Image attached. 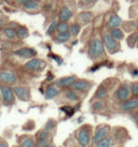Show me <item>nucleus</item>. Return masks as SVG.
<instances>
[{
    "instance_id": "1",
    "label": "nucleus",
    "mask_w": 138,
    "mask_h": 147,
    "mask_svg": "<svg viewBox=\"0 0 138 147\" xmlns=\"http://www.w3.org/2000/svg\"><path fill=\"white\" fill-rule=\"evenodd\" d=\"M104 43L99 39H94L90 42L89 54L92 58H99L104 54Z\"/></svg>"
},
{
    "instance_id": "2",
    "label": "nucleus",
    "mask_w": 138,
    "mask_h": 147,
    "mask_svg": "<svg viewBox=\"0 0 138 147\" xmlns=\"http://www.w3.org/2000/svg\"><path fill=\"white\" fill-rule=\"evenodd\" d=\"M103 43L105 45L108 52L111 53V54L116 53L120 49V45L118 41L114 39L110 33H105L103 35Z\"/></svg>"
},
{
    "instance_id": "3",
    "label": "nucleus",
    "mask_w": 138,
    "mask_h": 147,
    "mask_svg": "<svg viewBox=\"0 0 138 147\" xmlns=\"http://www.w3.org/2000/svg\"><path fill=\"white\" fill-rule=\"evenodd\" d=\"M131 92V85H124L118 88L116 92V96L121 102H124L129 99Z\"/></svg>"
},
{
    "instance_id": "4",
    "label": "nucleus",
    "mask_w": 138,
    "mask_h": 147,
    "mask_svg": "<svg viewBox=\"0 0 138 147\" xmlns=\"http://www.w3.org/2000/svg\"><path fill=\"white\" fill-rule=\"evenodd\" d=\"M0 90H1L3 100H4L5 103H7V104H12V103H13V101H14V94H13L12 90L7 85L1 86L0 87Z\"/></svg>"
},
{
    "instance_id": "5",
    "label": "nucleus",
    "mask_w": 138,
    "mask_h": 147,
    "mask_svg": "<svg viewBox=\"0 0 138 147\" xmlns=\"http://www.w3.org/2000/svg\"><path fill=\"white\" fill-rule=\"evenodd\" d=\"M120 108L124 111H134L138 109V99H128L121 103Z\"/></svg>"
},
{
    "instance_id": "6",
    "label": "nucleus",
    "mask_w": 138,
    "mask_h": 147,
    "mask_svg": "<svg viewBox=\"0 0 138 147\" xmlns=\"http://www.w3.org/2000/svg\"><path fill=\"white\" fill-rule=\"evenodd\" d=\"M12 91L19 99L27 101V100L29 98V91L27 88H25V87L16 86V87H14V88L12 89Z\"/></svg>"
},
{
    "instance_id": "7",
    "label": "nucleus",
    "mask_w": 138,
    "mask_h": 147,
    "mask_svg": "<svg viewBox=\"0 0 138 147\" xmlns=\"http://www.w3.org/2000/svg\"><path fill=\"white\" fill-rule=\"evenodd\" d=\"M14 54L19 57H22V58L29 59L35 57L37 55V51L33 48H20L18 50H16Z\"/></svg>"
},
{
    "instance_id": "8",
    "label": "nucleus",
    "mask_w": 138,
    "mask_h": 147,
    "mask_svg": "<svg viewBox=\"0 0 138 147\" xmlns=\"http://www.w3.org/2000/svg\"><path fill=\"white\" fill-rule=\"evenodd\" d=\"M44 65H46V63L44 62L42 59H33L31 61H29V62L26 63V68H28L29 70H31V71H37V70L41 69Z\"/></svg>"
},
{
    "instance_id": "9",
    "label": "nucleus",
    "mask_w": 138,
    "mask_h": 147,
    "mask_svg": "<svg viewBox=\"0 0 138 147\" xmlns=\"http://www.w3.org/2000/svg\"><path fill=\"white\" fill-rule=\"evenodd\" d=\"M108 132H109V126H103V127L97 129L95 136H94L93 142L97 144V143L99 141H101L102 139L106 138V136L108 135Z\"/></svg>"
},
{
    "instance_id": "10",
    "label": "nucleus",
    "mask_w": 138,
    "mask_h": 147,
    "mask_svg": "<svg viewBox=\"0 0 138 147\" xmlns=\"http://www.w3.org/2000/svg\"><path fill=\"white\" fill-rule=\"evenodd\" d=\"M78 140L82 146L85 147V146L88 145L89 142H90V135H89L88 130H86V129L80 130L79 135H78Z\"/></svg>"
},
{
    "instance_id": "11",
    "label": "nucleus",
    "mask_w": 138,
    "mask_h": 147,
    "mask_svg": "<svg viewBox=\"0 0 138 147\" xmlns=\"http://www.w3.org/2000/svg\"><path fill=\"white\" fill-rule=\"evenodd\" d=\"M0 80L2 82L8 83V84H12L16 81V76L14 74L11 72H1L0 73Z\"/></svg>"
},
{
    "instance_id": "12",
    "label": "nucleus",
    "mask_w": 138,
    "mask_h": 147,
    "mask_svg": "<svg viewBox=\"0 0 138 147\" xmlns=\"http://www.w3.org/2000/svg\"><path fill=\"white\" fill-rule=\"evenodd\" d=\"M75 81H76V76H65V78H63L59 80H57L55 82V84L60 87H68V86L73 85V83Z\"/></svg>"
},
{
    "instance_id": "13",
    "label": "nucleus",
    "mask_w": 138,
    "mask_h": 147,
    "mask_svg": "<svg viewBox=\"0 0 138 147\" xmlns=\"http://www.w3.org/2000/svg\"><path fill=\"white\" fill-rule=\"evenodd\" d=\"M73 89L76 90V91H86L87 89L90 87V83L86 80H83V79H80V80H77L73 83Z\"/></svg>"
},
{
    "instance_id": "14",
    "label": "nucleus",
    "mask_w": 138,
    "mask_h": 147,
    "mask_svg": "<svg viewBox=\"0 0 138 147\" xmlns=\"http://www.w3.org/2000/svg\"><path fill=\"white\" fill-rule=\"evenodd\" d=\"M71 17H72V11L71 9H70L68 7H63L62 9H61V11H60V14H59L60 21L67 22Z\"/></svg>"
},
{
    "instance_id": "15",
    "label": "nucleus",
    "mask_w": 138,
    "mask_h": 147,
    "mask_svg": "<svg viewBox=\"0 0 138 147\" xmlns=\"http://www.w3.org/2000/svg\"><path fill=\"white\" fill-rule=\"evenodd\" d=\"M122 25V19L117 14H113L111 16V18L109 19L108 22V26L110 28H118Z\"/></svg>"
},
{
    "instance_id": "16",
    "label": "nucleus",
    "mask_w": 138,
    "mask_h": 147,
    "mask_svg": "<svg viewBox=\"0 0 138 147\" xmlns=\"http://www.w3.org/2000/svg\"><path fill=\"white\" fill-rule=\"evenodd\" d=\"M110 34L112 35L114 39H116V41H122V40L125 38V34L124 32L118 28H111L110 30Z\"/></svg>"
},
{
    "instance_id": "17",
    "label": "nucleus",
    "mask_w": 138,
    "mask_h": 147,
    "mask_svg": "<svg viewBox=\"0 0 138 147\" xmlns=\"http://www.w3.org/2000/svg\"><path fill=\"white\" fill-rule=\"evenodd\" d=\"M59 94V90L54 86H48L46 91V99H53Z\"/></svg>"
},
{
    "instance_id": "18",
    "label": "nucleus",
    "mask_w": 138,
    "mask_h": 147,
    "mask_svg": "<svg viewBox=\"0 0 138 147\" xmlns=\"http://www.w3.org/2000/svg\"><path fill=\"white\" fill-rule=\"evenodd\" d=\"M137 41H138V33L133 32L132 34H130L129 37L127 38V45H129V47L133 48L136 46Z\"/></svg>"
},
{
    "instance_id": "19",
    "label": "nucleus",
    "mask_w": 138,
    "mask_h": 147,
    "mask_svg": "<svg viewBox=\"0 0 138 147\" xmlns=\"http://www.w3.org/2000/svg\"><path fill=\"white\" fill-rule=\"evenodd\" d=\"M93 14L90 11H82L80 13V19L83 24H88L92 20Z\"/></svg>"
},
{
    "instance_id": "20",
    "label": "nucleus",
    "mask_w": 138,
    "mask_h": 147,
    "mask_svg": "<svg viewBox=\"0 0 138 147\" xmlns=\"http://www.w3.org/2000/svg\"><path fill=\"white\" fill-rule=\"evenodd\" d=\"M71 33H70V31H66V32H63V33H59L58 35H57V41H58V42H65L67 41H69L70 37H71Z\"/></svg>"
},
{
    "instance_id": "21",
    "label": "nucleus",
    "mask_w": 138,
    "mask_h": 147,
    "mask_svg": "<svg viewBox=\"0 0 138 147\" xmlns=\"http://www.w3.org/2000/svg\"><path fill=\"white\" fill-rule=\"evenodd\" d=\"M16 36L19 37L20 39H26L29 37V30L25 26H19L16 30Z\"/></svg>"
},
{
    "instance_id": "22",
    "label": "nucleus",
    "mask_w": 138,
    "mask_h": 147,
    "mask_svg": "<svg viewBox=\"0 0 138 147\" xmlns=\"http://www.w3.org/2000/svg\"><path fill=\"white\" fill-rule=\"evenodd\" d=\"M57 31L59 33H63L66 31H69V26L67 24V22H63L60 21V23L57 25Z\"/></svg>"
},
{
    "instance_id": "23",
    "label": "nucleus",
    "mask_w": 138,
    "mask_h": 147,
    "mask_svg": "<svg viewBox=\"0 0 138 147\" xmlns=\"http://www.w3.org/2000/svg\"><path fill=\"white\" fill-rule=\"evenodd\" d=\"M24 8L26 9H29V11H35V9L39 8V3L35 1V0H31L29 3H27L24 6Z\"/></svg>"
},
{
    "instance_id": "24",
    "label": "nucleus",
    "mask_w": 138,
    "mask_h": 147,
    "mask_svg": "<svg viewBox=\"0 0 138 147\" xmlns=\"http://www.w3.org/2000/svg\"><path fill=\"white\" fill-rule=\"evenodd\" d=\"M111 143H112V140L111 138H104L101 141H99L97 143V147H110Z\"/></svg>"
},
{
    "instance_id": "25",
    "label": "nucleus",
    "mask_w": 138,
    "mask_h": 147,
    "mask_svg": "<svg viewBox=\"0 0 138 147\" xmlns=\"http://www.w3.org/2000/svg\"><path fill=\"white\" fill-rule=\"evenodd\" d=\"M80 30V26L79 24H77V23H75V24H72L71 26L69 28V31H70V33H71L72 36L78 35Z\"/></svg>"
},
{
    "instance_id": "26",
    "label": "nucleus",
    "mask_w": 138,
    "mask_h": 147,
    "mask_svg": "<svg viewBox=\"0 0 138 147\" xmlns=\"http://www.w3.org/2000/svg\"><path fill=\"white\" fill-rule=\"evenodd\" d=\"M65 97L68 100H70V101H77L79 99L78 94L73 91H67L65 92Z\"/></svg>"
},
{
    "instance_id": "27",
    "label": "nucleus",
    "mask_w": 138,
    "mask_h": 147,
    "mask_svg": "<svg viewBox=\"0 0 138 147\" xmlns=\"http://www.w3.org/2000/svg\"><path fill=\"white\" fill-rule=\"evenodd\" d=\"M3 32H4V34L7 36V38H9V39H13L16 36V31L11 28H5L4 30H3Z\"/></svg>"
},
{
    "instance_id": "28",
    "label": "nucleus",
    "mask_w": 138,
    "mask_h": 147,
    "mask_svg": "<svg viewBox=\"0 0 138 147\" xmlns=\"http://www.w3.org/2000/svg\"><path fill=\"white\" fill-rule=\"evenodd\" d=\"M97 97L99 99H104L107 97V91L103 87H99V89L97 91Z\"/></svg>"
},
{
    "instance_id": "29",
    "label": "nucleus",
    "mask_w": 138,
    "mask_h": 147,
    "mask_svg": "<svg viewBox=\"0 0 138 147\" xmlns=\"http://www.w3.org/2000/svg\"><path fill=\"white\" fill-rule=\"evenodd\" d=\"M131 92L134 96H138V81L133 82L131 84Z\"/></svg>"
},
{
    "instance_id": "30",
    "label": "nucleus",
    "mask_w": 138,
    "mask_h": 147,
    "mask_svg": "<svg viewBox=\"0 0 138 147\" xmlns=\"http://www.w3.org/2000/svg\"><path fill=\"white\" fill-rule=\"evenodd\" d=\"M22 147H34V142H33L32 139L28 138L25 139L22 142Z\"/></svg>"
},
{
    "instance_id": "31",
    "label": "nucleus",
    "mask_w": 138,
    "mask_h": 147,
    "mask_svg": "<svg viewBox=\"0 0 138 147\" xmlns=\"http://www.w3.org/2000/svg\"><path fill=\"white\" fill-rule=\"evenodd\" d=\"M61 110L63 111V112H65L66 115L69 116V117H71L73 115L74 111H75V109L70 108V107H63V108H61Z\"/></svg>"
},
{
    "instance_id": "32",
    "label": "nucleus",
    "mask_w": 138,
    "mask_h": 147,
    "mask_svg": "<svg viewBox=\"0 0 138 147\" xmlns=\"http://www.w3.org/2000/svg\"><path fill=\"white\" fill-rule=\"evenodd\" d=\"M57 25H58V23H57V21H53L51 24L49 25L48 28V31H46V33L49 35V34H52L53 32H54V30L57 28Z\"/></svg>"
},
{
    "instance_id": "33",
    "label": "nucleus",
    "mask_w": 138,
    "mask_h": 147,
    "mask_svg": "<svg viewBox=\"0 0 138 147\" xmlns=\"http://www.w3.org/2000/svg\"><path fill=\"white\" fill-rule=\"evenodd\" d=\"M49 143V140L48 138L46 139H41L38 141V143H37V147H46Z\"/></svg>"
},
{
    "instance_id": "34",
    "label": "nucleus",
    "mask_w": 138,
    "mask_h": 147,
    "mask_svg": "<svg viewBox=\"0 0 138 147\" xmlns=\"http://www.w3.org/2000/svg\"><path fill=\"white\" fill-rule=\"evenodd\" d=\"M49 135V132L48 129H44V130H41V131L39 132L38 134V140H41V139H46L48 138Z\"/></svg>"
},
{
    "instance_id": "35",
    "label": "nucleus",
    "mask_w": 138,
    "mask_h": 147,
    "mask_svg": "<svg viewBox=\"0 0 138 147\" xmlns=\"http://www.w3.org/2000/svg\"><path fill=\"white\" fill-rule=\"evenodd\" d=\"M102 106H103L102 102H100V101L96 102L95 104L93 105V109H101V108H102Z\"/></svg>"
},
{
    "instance_id": "36",
    "label": "nucleus",
    "mask_w": 138,
    "mask_h": 147,
    "mask_svg": "<svg viewBox=\"0 0 138 147\" xmlns=\"http://www.w3.org/2000/svg\"><path fill=\"white\" fill-rule=\"evenodd\" d=\"M52 122H53V121H51V120H50V121H48V123H46V129L50 130V129H52V128H53V126H54L55 123H53L52 125H51V123H52Z\"/></svg>"
},
{
    "instance_id": "37",
    "label": "nucleus",
    "mask_w": 138,
    "mask_h": 147,
    "mask_svg": "<svg viewBox=\"0 0 138 147\" xmlns=\"http://www.w3.org/2000/svg\"><path fill=\"white\" fill-rule=\"evenodd\" d=\"M131 118L138 125V113H132V114H131Z\"/></svg>"
},
{
    "instance_id": "38",
    "label": "nucleus",
    "mask_w": 138,
    "mask_h": 147,
    "mask_svg": "<svg viewBox=\"0 0 138 147\" xmlns=\"http://www.w3.org/2000/svg\"><path fill=\"white\" fill-rule=\"evenodd\" d=\"M29 1H31V0H17V3L19 5H21V6H23L24 7L27 3H29Z\"/></svg>"
},
{
    "instance_id": "39",
    "label": "nucleus",
    "mask_w": 138,
    "mask_h": 147,
    "mask_svg": "<svg viewBox=\"0 0 138 147\" xmlns=\"http://www.w3.org/2000/svg\"><path fill=\"white\" fill-rule=\"evenodd\" d=\"M132 75H133V76H138V69H137V68L133 70V73H132Z\"/></svg>"
},
{
    "instance_id": "40",
    "label": "nucleus",
    "mask_w": 138,
    "mask_h": 147,
    "mask_svg": "<svg viewBox=\"0 0 138 147\" xmlns=\"http://www.w3.org/2000/svg\"><path fill=\"white\" fill-rule=\"evenodd\" d=\"M53 79V76H51V75H49V76L48 78H46V81H51V80Z\"/></svg>"
},
{
    "instance_id": "41",
    "label": "nucleus",
    "mask_w": 138,
    "mask_h": 147,
    "mask_svg": "<svg viewBox=\"0 0 138 147\" xmlns=\"http://www.w3.org/2000/svg\"><path fill=\"white\" fill-rule=\"evenodd\" d=\"M0 147H8V146H7L6 143H4V142H1V143H0Z\"/></svg>"
},
{
    "instance_id": "42",
    "label": "nucleus",
    "mask_w": 138,
    "mask_h": 147,
    "mask_svg": "<svg viewBox=\"0 0 138 147\" xmlns=\"http://www.w3.org/2000/svg\"><path fill=\"white\" fill-rule=\"evenodd\" d=\"M3 25H4V23H3V21H2V20H0V28H2V26H3Z\"/></svg>"
},
{
    "instance_id": "43",
    "label": "nucleus",
    "mask_w": 138,
    "mask_h": 147,
    "mask_svg": "<svg viewBox=\"0 0 138 147\" xmlns=\"http://www.w3.org/2000/svg\"><path fill=\"white\" fill-rule=\"evenodd\" d=\"M83 2H85V3H90V2H92L93 0H82Z\"/></svg>"
},
{
    "instance_id": "44",
    "label": "nucleus",
    "mask_w": 138,
    "mask_h": 147,
    "mask_svg": "<svg viewBox=\"0 0 138 147\" xmlns=\"http://www.w3.org/2000/svg\"><path fill=\"white\" fill-rule=\"evenodd\" d=\"M46 147H55V146H54V145H52V144H50V145H48Z\"/></svg>"
},
{
    "instance_id": "45",
    "label": "nucleus",
    "mask_w": 138,
    "mask_h": 147,
    "mask_svg": "<svg viewBox=\"0 0 138 147\" xmlns=\"http://www.w3.org/2000/svg\"><path fill=\"white\" fill-rule=\"evenodd\" d=\"M136 47L138 48V41H137V45H136Z\"/></svg>"
},
{
    "instance_id": "46",
    "label": "nucleus",
    "mask_w": 138,
    "mask_h": 147,
    "mask_svg": "<svg viewBox=\"0 0 138 147\" xmlns=\"http://www.w3.org/2000/svg\"><path fill=\"white\" fill-rule=\"evenodd\" d=\"M3 1H7V0H3Z\"/></svg>"
}]
</instances>
